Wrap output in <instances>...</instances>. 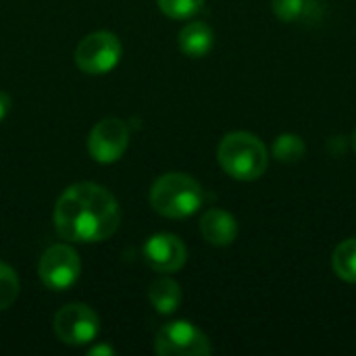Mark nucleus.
Instances as JSON below:
<instances>
[{
  "label": "nucleus",
  "mask_w": 356,
  "mask_h": 356,
  "mask_svg": "<svg viewBox=\"0 0 356 356\" xmlns=\"http://www.w3.org/2000/svg\"><path fill=\"white\" fill-rule=\"evenodd\" d=\"M121 223L117 198L102 186L81 181L69 186L54 207V227L69 242H104Z\"/></svg>",
  "instance_id": "f257e3e1"
},
{
  "label": "nucleus",
  "mask_w": 356,
  "mask_h": 356,
  "mask_svg": "<svg viewBox=\"0 0 356 356\" xmlns=\"http://www.w3.org/2000/svg\"><path fill=\"white\" fill-rule=\"evenodd\" d=\"M217 159L223 171L240 181L259 179L269 163L265 144L254 134L248 131L227 134L219 144Z\"/></svg>",
  "instance_id": "f03ea898"
},
{
  "label": "nucleus",
  "mask_w": 356,
  "mask_h": 356,
  "mask_svg": "<svg viewBox=\"0 0 356 356\" xmlns=\"http://www.w3.org/2000/svg\"><path fill=\"white\" fill-rule=\"evenodd\" d=\"M204 202V192L196 179L186 173H167L159 177L150 190L152 209L169 219L194 215Z\"/></svg>",
  "instance_id": "7ed1b4c3"
},
{
  "label": "nucleus",
  "mask_w": 356,
  "mask_h": 356,
  "mask_svg": "<svg viewBox=\"0 0 356 356\" xmlns=\"http://www.w3.org/2000/svg\"><path fill=\"white\" fill-rule=\"evenodd\" d=\"M121 42L111 31H94L86 35L75 50L77 67L88 75H104L121 60Z\"/></svg>",
  "instance_id": "20e7f679"
},
{
  "label": "nucleus",
  "mask_w": 356,
  "mask_h": 356,
  "mask_svg": "<svg viewBox=\"0 0 356 356\" xmlns=\"http://www.w3.org/2000/svg\"><path fill=\"white\" fill-rule=\"evenodd\" d=\"M154 350L161 356H204L211 355L209 338L190 321H173L159 330Z\"/></svg>",
  "instance_id": "39448f33"
},
{
  "label": "nucleus",
  "mask_w": 356,
  "mask_h": 356,
  "mask_svg": "<svg viewBox=\"0 0 356 356\" xmlns=\"http://www.w3.org/2000/svg\"><path fill=\"white\" fill-rule=\"evenodd\" d=\"M38 271L46 288L63 292L79 280L81 259L69 244H54L42 254Z\"/></svg>",
  "instance_id": "423d86ee"
},
{
  "label": "nucleus",
  "mask_w": 356,
  "mask_h": 356,
  "mask_svg": "<svg viewBox=\"0 0 356 356\" xmlns=\"http://www.w3.org/2000/svg\"><path fill=\"white\" fill-rule=\"evenodd\" d=\"M129 146V127L117 117H106L94 125L88 138L90 156L100 165L119 161Z\"/></svg>",
  "instance_id": "0eeeda50"
},
{
  "label": "nucleus",
  "mask_w": 356,
  "mask_h": 356,
  "mask_svg": "<svg viewBox=\"0 0 356 356\" xmlns=\"http://www.w3.org/2000/svg\"><path fill=\"white\" fill-rule=\"evenodd\" d=\"M54 332L60 342L81 346L92 342L100 332V319L88 305H67L54 315Z\"/></svg>",
  "instance_id": "6e6552de"
},
{
  "label": "nucleus",
  "mask_w": 356,
  "mask_h": 356,
  "mask_svg": "<svg viewBox=\"0 0 356 356\" xmlns=\"http://www.w3.org/2000/svg\"><path fill=\"white\" fill-rule=\"evenodd\" d=\"M144 259L159 273H175L186 265L188 250L177 236L156 234L144 244Z\"/></svg>",
  "instance_id": "1a4fd4ad"
},
{
  "label": "nucleus",
  "mask_w": 356,
  "mask_h": 356,
  "mask_svg": "<svg viewBox=\"0 0 356 356\" xmlns=\"http://www.w3.org/2000/svg\"><path fill=\"white\" fill-rule=\"evenodd\" d=\"M200 234L213 246H229L238 236V223L227 211L211 209L200 219Z\"/></svg>",
  "instance_id": "9d476101"
},
{
  "label": "nucleus",
  "mask_w": 356,
  "mask_h": 356,
  "mask_svg": "<svg viewBox=\"0 0 356 356\" xmlns=\"http://www.w3.org/2000/svg\"><path fill=\"white\" fill-rule=\"evenodd\" d=\"M213 42H215L213 29L202 21L188 23L179 31V50L190 58L207 56L211 52V48H213Z\"/></svg>",
  "instance_id": "9b49d317"
},
{
  "label": "nucleus",
  "mask_w": 356,
  "mask_h": 356,
  "mask_svg": "<svg viewBox=\"0 0 356 356\" xmlns=\"http://www.w3.org/2000/svg\"><path fill=\"white\" fill-rule=\"evenodd\" d=\"M148 300L161 315H171L181 302V288L171 277H159L148 288Z\"/></svg>",
  "instance_id": "f8f14e48"
},
{
  "label": "nucleus",
  "mask_w": 356,
  "mask_h": 356,
  "mask_svg": "<svg viewBox=\"0 0 356 356\" xmlns=\"http://www.w3.org/2000/svg\"><path fill=\"white\" fill-rule=\"evenodd\" d=\"M332 265L340 280H344L348 284H356V238L344 240L342 244H338V248L334 250V257H332Z\"/></svg>",
  "instance_id": "ddd939ff"
},
{
  "label": "nucleus",
  "mask_w": 356,
  "mask_h": 356,
  "mask_svg": "<svg viewBox=\"0 0 356 356\" xmlns=\"http://www.w3.org/2000/svg\"><path fill=\"white\" fill-rule=\"evenodd\" d=\"M305 142L296 134H282L273 142V156L282 163H298L305 154Z\"/></svg>",
  "instance_id": "4468645a"
},
{
  "label": "nucleus",
  "mask_w": 356,
  "mask_h": 356,
  "mask_svg": "<svg viewBox=\"0 0 356 356\" xmlns=\"http://www.w3.org/2000/svg\"><path fill=\"white\" fill-rule=\"evenodd\" d=\"M19 296V277L15 269L6 263H0V311H6L15 305Z\"/></svg>",
  "instance_id": "2eb2a0df"
},
{
  "label": "nucleus",
  "mask_w": 356,
  "mask_h": 356,
  "mask_svg": "<svg viewBox=\"0 0 356 356\" xmlns=\"http://www.w3.org/2000/svg\"><path fill=\"white\" fill-rule=\"evenodd\" d=\"M156 2L161 10L171 19H190L204 4V0H156Z\"/></svg>",
  "instance_id": "dca6fc26"
},
{
  "label": "nucleus",
  "mask_w": 356,
  "mask_h": 356,
  "mask_svg": "<svg viewBox=\"0 0 356 356\" xmlns=\"http://www.w3.org/2000/svg\"><path fill=\"white\" fill-rule=\"evenodd\" d=\"M271 4L282 21H296L305 10V0H273Z\"/></svg>",
  "instance_id": "f3484780"
},
{
  "label": "nucleus",
  "mask_w": 356,
  "mask_h": 356,
  "mask_svg": "<svg viewBox=\"0 0 356 356\" xmlns=\"http://www.w3.org/2000/svg\"><path fill=\"white\" fill-rule=\"evenodd\" d=\"M8 111H10V96L6 92H0V123L4 121Z\"/></svg>",
  "instance_id": "a211bd4d"
},
{
  "label": "nucleus",
  "mask_w": 356,
  "mask_h": 356,
  "mask_svg": "<svg viewBox=\"0 0 356 356\" xmlns=\"http://www.w3.org/2000/svg\"><path fill=\"white\" fill-rule=\"evenodd\" d=\"M96 355L113 356L115 355V350H113L111 346H96V348H92V350H90V356H96Z\"/></svg>",
  "instance_id": "6ab92c4d"
},
{
  "label": "nucleus",
  "mask_w": 356,
  "mask_h": 356,
  "mask_svg": "<svg viewBox=\"0 0 356 356\" xmlns=\"http://www.w3.org/2000/svg\"><path fill=\"white\" fill-rule=\"evenodd\" d=\"M353 148H355V152H356V129L353 131Z\"/></svg>",
  "instance_id": "aec40b11"
}]
</instances>
